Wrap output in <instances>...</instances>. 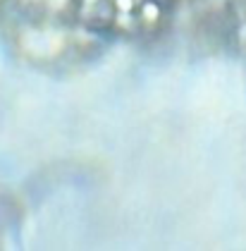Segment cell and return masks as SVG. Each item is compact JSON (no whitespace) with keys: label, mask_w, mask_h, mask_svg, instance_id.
Here are the masks:
<instances>
[{"label":"cell","mask_w":246,"mask_h":251,"mask_svg":"<svg viewBox=\"0 0 246 251\" xmlns=\"http://www.w3.org/2000/svg\"><path fill=\"white\" fill-rule=\"evenodd\" d=\"M117 15L113 0H76V22L89 31H108L113 29Z\"/></svg>","instance_id":"obj_1"},{"label":"cell","mask_w":246,"mask_h":251,"mask_svg":"<svg viewBox=\"0 0 246 251\" xmlns=\"http://www.w3.org/2000/svg\"><path fill=\"white\" fill-rule=\"evenodd\" d=\"M136 17H139V26L141 31H158V26L165 20V2L163 0H144L136 10Z\"/></svg>","instance_id":"obj_2"},{"label":"cell","mask_w":246,"mask_h":251,"mask_svg":"<svg viewBox=\"0 0 246 251\" xmlns=\"http://www.w3.org/2000/svg\"><path fill=\"white\" fill-rule=\"evenodd\" d=\"M113 31H117L120 36H136L141 31L136 12H117L113 20Z\"/></svg>","instance_id":"obj_3"},{"label":"cell","mask_w":246,"mask_h":251,"mask_svg":"<svg viewBox=\"0 0 246 251\" xmlns=\"http://www.w3.org/2000/svg\"><path fill=\"white\" fill-rule=\"evenodd\" d=\"M141 2H144V0H113L117 12H136Z\"/></svg>","instance_id":"obj_4"}]
</instances>
